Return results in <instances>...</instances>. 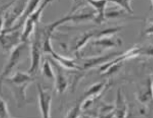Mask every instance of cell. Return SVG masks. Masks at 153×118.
<instances>
[{"mask_svg": "<svg viewBox=\"0 0 153 118\" xmlns=\"http://www.w3.org/2000/svg\"><path fill=\"white\" fill-rule=\"evenodd\" d=\"M34 80L33 76L28 72L23 71H17L14 75L8 76L4 80L2 85L6 84L10 90L16 107L19 109L32 102V100L29 99L27 97V89Z\"/></svg>", "mask_w": 153, "mask_h": 118, "instance_id": "cell-1", "label": "cell"}, {"mask_svg": "<svg viewBox=\"0 0 153 118\" xmlns=\"http://www.w3.org/2000/svg\"><path fill=\"white\" fill-rule=\"evenodd\" d=\"M27 48V42H21L10 51V55L0 73V88H2V83L5 78L10 76L12 71L21 63Z\"/></svg>", "mask_w": 153, "mask_h": 118, "instance_id": "cell-2", "label": "cell"}, {"mask_svg": "<svg viewBox=\"0 0 153 118\" xmlns=\"http://www.w3.org/2000/svg\"><path fill=\"white\" fill-rule=\"evenodd\" d=\"M34 38L30 46L31 64L28 73L33 77L37 74L40 68L42 52V39L39 31L38 24L36 27Z\"/></svg>", "mask_w": 153, "mask_h": 118, "instance_id": "cell-3", "label": "cell"}, {"mask_svg": "<svg viewBox=\"0 0 153 118\" xmlns=\"http://www.w3.org/2000/svg\"><path fill=\"white\" fill-rule=\"evenodd\" d=\"M39 111L42 117L44 118L51 117V109L52 103V95L50 91L44 89L40 83H37Z\"/></svg>", "mask_w": 153, "mask_h": 118, "instance_id": "cell-4", "label": "cell"}, {"mask_svg": "<svg viewBox=\"0 0 153 118\" xmlns=\"http://www.w3.org/2000/svg\"><path fill=\"white\" fill-rule=\"evenodd\" d=\"M21 42H23L21 34H19L18 31H1L0 33V46L4 51L10 52Z\"/></svg>", "mask_w": 153, "mask_h": 118, "instance_id": "cell-5", "label": "cell"}, {"mask_svg": "<svg viewBox=\"0 0 153 118\" xmlns=\"http://www.w3.org/2000/svg\"><path fill=\"white\" fill-rule=\"evenodd\" d=\"M51 62L53 67L54 72H55V79H54V83H55V87L56 92L59 94H62L67 89L68 86V79L66 77L63 71L61 68V65L54 60L53 58L51 59Z\"/></svg>", "mask_w": 153, "mask_h": 118, "instance_id": "cell-6", "label": "cell"}, {"mask_svg": "<svg viewBox=\"0 0 153 118\" xmlns=\"http://www.w3.org/2000/svg\"><path fill=\"white\" fill-rule=\"evenodd\" d=\"M142 49L139 48H132L131 50H129L126 52L122 54L119 56L113 59L110 62H108L105 63L104 65L102 66V67L100 68V73L102 75H104L106 71L108 69H110V68L117 67L119 66V63H121L123 60H127L130 58H134L140 55V54L142 53Z\"/></svg>", "mask_w": 153, "mask_h": 118, "instance_id": "cell-7", "label": "cell"}, {"mask_svg": "<svg viewBox=\"0 0 153 118\" xmlns=\"http://www.w3.org/2000/svg\"><path fill=\"white\" fill-rule=\"evenodd\" d=\"M39 1L40 0H29L28 4H27V7L24 9L23 13L19 17L18 21L16 22V24L13 27H12L10 29H8V30L2 31L8 32L16 31L17 29L21 27V25H23L25 22L26 21V20L36 10L37 6H38Z\"/></svg>", "mask_w": 153, "mask_h": 118, "instance_id": "cell-8", "label": "cell"}, {"mask_svg": "<svg viewBox=\"0 0 153 118\" xmlns=\"http://www.w3.org/2000/svg\"><path fill=\"white\" fill-rule=\"evenodd\" d=\"M128 112V105L126 103V99L120 88H118L116 98L115 106H114L113 117H127Z\"/></svg>", "mask_w": 153, "mask_h": 118, "instance_id": "cell-9", "label": "cell"}, {"mask_svg": "<svg viewBox=\"0 0 153 118\" xmlns=\"http://www.w3.org/2000/svg\"><path fill=\"white\" fill-rule=\"evenodd\" d=\"M50 55L52 56V58L54 60H55L56 63L59 65H61V67H64L65 68L70 69H76V70H81V68L77 63H75V61L73 59L68 58L59 55L56 52L55 50H52L51 52Z\"/></svg>", "mask_w": 153, "mask_h": 118, "instance_id": "cell-10", "label": "cell"}, {"mask_svg": "<svg viewBox=\"0 0 153 118\" xmlns=\"http://www.w3.org/2000/svg\"><path fill=\"white\" fill-rule=\"evenodd\" d=\"M117 52L109 54V55H106L103 56H99V57H91L85 59V62L83 63V69H88L94 67L95 66L100 65L103 61L109 60L110 58L112 57L113 56H115L117 55Z\"/></svg>", "mask_w": 153, "mask_h": 118, "instance_id": "cell-11", "label": "cell"}, {"mask_svg": "<svg viewBox=\"0 0 153 118\" xmlns=\"http://www.w3.org/2000/svg\"><path fill=\"white\" fill-rule=\"evenodd\" d=\"M105 86V83L104 82H99L94 83L88 88L86 92L85 93V98H90L94 99L97 98L100 95L101 93L103 92Z\"/></svg>", "mask_w": 153, "mask_h": 118, "instance_id": "cell-12", "label": "cell"}, {"mask_svg": "<svg viewBox=\"0 0 153 118\" xmlns=\"http://www.w3.org/2000/svg\"><path fill=\"white\" fill-rule=\"evenodd\" d=\"M42 72L43 75L48 80L54 81L55 79V72L53 67L49 59H45L42 66Z\"/></svg>", "mask_w": 153, "mask_h": 118, "instance_id": "cell-13", "label": "cell"}, {"mask_svg": "<svg viewBox=\"0 0 153 118\" xmlns=\"http://www.w3.org/2000/svg\"><path fill=\"white\" fill-rule=\"evenodd\" d=\"M120 41L118 39H116V40H112V39H105V38H102L98 40L95 41L94 44L95 46H101L102 48H110L114 47L117 45H119Z\"/></svg>", "mask_w": 153, "mask_h": 118, "instance_id": "cell-14", "label": "cell"}, {"mask_svg": "<svg viewBox=\"0 0 153 118\" xmlns=\"http://www.w3.org/2000/svg\"><path fill=\"white\" fill-rule=\"evenodd\" d=\"M12 116L10 114L7 103L0 97V117L1 118H8Z\"/></svg>", "mask_w": 153, "mask_h": 118, "instance_id": "cell-15", "label": "cell"}, {"mask_svg": "<svg viewBox=\"0 0 153 118\" xmlns=\"http://www.w3.org/2000/svg\"><path fill=\"white\" fill-rule=\"evenodd\" d=\"M89 1L95 7L96 9H97L99 10V18H103V10H104V7L105 4V0H101V1H93V0H89Z\"/></svg>", "mask_w": 153, "mask_h": 118, "instance_id": "cell-16", "label": "cell"}, {"mask_svg": "<svg viewBox=\"0 0 153 118\" xmlns=\"http://www.w3.org/2000/svg\"><path fill=\"white\" fill-rule=\"evenodd\" d=\"M80 112H81V109H80V106L73 107V108H71V109L68 112L66 117H72V118L78 117H79L78 115L80 114Z\"/></svg>", "mask_w": 153, "mask_h": 118, "instance_id": "cell-17", "label": "cell"}, {"mask_svg": "<svg viewBox=\"0 0 153 118\" xmlns=\"http://www.w3.org/2000/svg\"><path fill=\"white\" fill-rule=\"evenodd\" d=\"M110 1L115 2V3L120 5V6L124 7V8L129 12L131 11V10L130 6H129V1H130V0H110Z\"/></svg>", "mask_w": 153, "mask_h": 118, "instance_id": "cell-18", "label": "cell"}]
</instances>
